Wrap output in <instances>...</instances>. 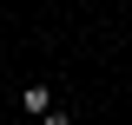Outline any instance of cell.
<instances>
[{
  "label": "cell",
  "mask_w": 132,
  "mask_h": 125,
  "mask_svg": "<svg viewBox=\"0 0 132 125\" xmlns=\"http://www.w3.org/2000/svg\"><path fill=\"white\" fill-rule=\"evenodd\" d=\"M20 105H27L33 119H46L53 112V86H20Z\"/></svg>",
  "instance_id": "obj_1"
},
{
  "label": "cell",
  "mask_w": 132,
  "mask_h": 125,
  "mask_svg": "<svg viewBox=\"0 0 132 125\" xmlns=\"http://www.w3.org/2000/svg\"><path fill=\"white\" fill-rule=\"evenodd\" d=\"M40 125H73V112H60V105H53V112H46Z\"/></svg>",
  "instance_id": "obj_2"
}]
</instances>
